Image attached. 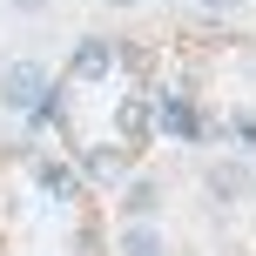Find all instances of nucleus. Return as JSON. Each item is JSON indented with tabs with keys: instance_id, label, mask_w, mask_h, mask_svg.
Masks as SVG:
<instances>
[{
	"instance_id": "7",
	"label": "nucleus",
	"mask_w": 256,
	"mask_h": 256,
	"mask_svg": "<svg viewBox=\"0 0 256 256\" xmlns=\"http://www.w3.org/2000/svg\"><path fill=\"white\" fill-rule=\"evenodd\" d=\"M162 128L168 135H202V122H196V108L182 94H162Z\"/></svg>"
},
{
	"instance_id": "2",
	"label": "nucleus",
	"mask_w": 256,
	"mask_h": 256,
	"mask_svg": "<svg viewBox=\"0 0 256 256\" xmlns=\"http://www.w3.org/2000/svg\"><path fill=\"white\" fill-rule=\"evenodd\" d=\"M122 61V48L108 34H88V40H74V54H68V81H108V68Z\"/></svg>"
},
{
	"instance_id": "8",
	"label": "nucleus",
	"mask_w": 256,
	"mask_h": 256,
	"mask_svg": "<svg viewBox=\"0 0 256 256\" xmlns=\"http://www.w3.org/2000/svg\"><path fill=\"white\" fill-rule=\"evenodd\" d=\"M236 7H250V0H196V14H236Z\"/></svg>"
},
{
	"instance_id": "3",
	"label": "nucleus",
	"mask_w": 256,
	"mask_h": 256,
	"mask_svg": "<svg viewBox=\"0 0 256 256\" xmlns=\"http://www.w3.org/2000/svg\"><path fill=\"white\" fill-rule=\"evenodd\" d=\"M202 189L216 196V202H243V196H250V162H236V155H230V162H209Z\"/></svg>"
},
{
	"instance_id": "4",
	"label": "nucleus",
	"mask_w": 256,
	"mask_h": 256,
	"mask_svg": "<svg viewBox=\"0 0 256 256\" xmlns=\"http://www.w3.org/2000/svg\"><path fill=\"white\" fill-rule=\"evenodd\" d=\"M155 209H162V182H155V176H135L122 189V216L128 222H155Z\"/></svg>"
},
{
	"instance_id": "6",
	"label": "nucleus",
	"mask_w": 256,
	"mask_h": 256,
	"mask_svg": "<svg viewBox=\"0 0 256 256\" xmlns=\"http://www.w3.org/2000/svg\"><path fill=\"white\" fill-rule=\"evenodd\" d=\"M115 256H168V243H162L155 222H128V230L115 236Z\"/></svg>"
},
{
	"instance_id": "9",
	"label": "nucleus",
	"mask_w": 256,
	"mask_h": 256,
	"mask_svg": "<svg viewBox=\"0 0 256 256\" xmlns=\"http://www.w3.org/2000/svg\"><path fill=\"white\" fill-rule=\"evenodd\" d=\"M7 7H14V14H48L54 0H7Z\"/></svg>"
},
{
	"instance_id": "5",
	"label": "nucleus",
	"mask_w": 256,
	"mask_h": 256,
	"mask_svg": "<svg viewBox=\"0 0 256 256\" xmlns=\"http://www.w3.org/2000/svg\"><path fill=\"white\" fill-rule=\"evenodd\" d=\"M81 168H88V182H122L128 176V148L122 142H102V148L81 155Z\"/></svg>"
},
{
	"instance_id": "1",
	"label": "nucleus",
	"mask_w": 256,
	"mask_h": 256,
	"mask_svg": "<svg viewBox=\"0 0 256 256\" xmlns=\"http://www.w3.org/2000/svg\"><path fill=\"white\" fill-rule=\"evenodd\" d=\"M48 94H54V74H48L40 61H27V54H20V61L0 68V108H14V115H34Z\"/></svg>"
},
{
	"instance_id": "10",
	"label": "nucleus",
	"mask_w": 256,
	"mask_h": 256,
	"mask_svg": "<svg viewBox=\"0 0 256 256\" xmlns=\"http://www.w3.org/2000/svg\"><path fill=\"white\" fill-rule=\"evenodd\" d=\"M102 7H122V14H128V7H142V0H102Z\"/></svg>"
}]
</instances>
